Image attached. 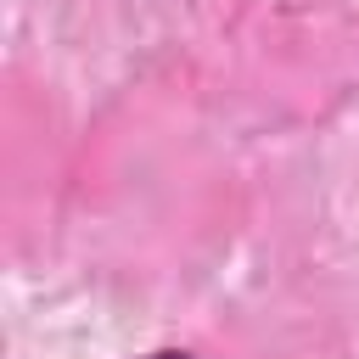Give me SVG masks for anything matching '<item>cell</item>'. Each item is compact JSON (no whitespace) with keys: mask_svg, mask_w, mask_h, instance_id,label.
I'll return each mask as SVG.
<instances>
[{"mask_svg":"<svg viewBox=\"0 0 359 359\" xmlns=\"http://www.w3.org/2000/svg\"><path fill=\"white\" fill-rule=\"evenodd\" d=\"M140 359H196V353H185V348H157V353H140Z\"/></svg>","mask_w":359,"mask_h":359,"instance_id":"cell-1","label":"cell"}]
</instances>
